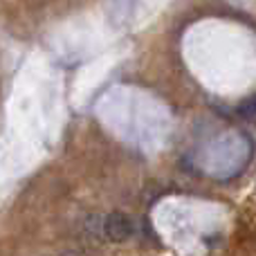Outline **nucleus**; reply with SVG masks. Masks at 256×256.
Returning <instances> with one entry per match:
<instances>
[{"mask_svg": "<svg viewBox=\"0 0 256 256\" xmlns=\"http://www.w3.org/2000/svg\"><path fill=\"white\" fill-rule=\"evenodd\" d=\"M238 115L245 117V120H252L254 117V97H248L243 104L238 106Z\"/></svg>", "mask_w": 256, "mask_h": 256, "instance_id": "nucleus-2", "label": "nucleus"}, {"mask_svg": "<svg viewBox=\"0 0 256 256\" xmlns=\"http://www.w3.org/2000/svg\"><path fill=\"white\" fill-rule=\"evenodd\" d=\"M135 232V225L132 220L122 212H112L106 216L104 220V234L108 236V240H115V243H124L132 236Z\"/></svg>", "mask_w": 256, "mask_h": 256, "instance_id": "nucleus-1", "label": "nucleus"}]
</instances>
